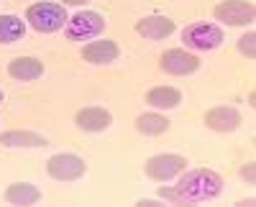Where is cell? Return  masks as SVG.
Masks as SVG:
<instances>
[{"label": "cell", "mask_w": 256, "mask_h": 207, "mask_svg": "<svg viewBox=\"0 0 256 207\" xmlns=\"http://www.w3.org/2000/svg\"><path fill=\"white\" fill-rule=\"evenodd\" d=\"M220 192H223L220 174L210 169H195V172H182L174 187H162L159 197L174 205H198V202L218 197Z\"/></svg>", "instance_id": "1"}, {"label": "cell", "mask_w": 256, "mask_h": 207, "mask_svg": "<svg viewBox=\"0 0 256 207\" xmlns=\"http://www.w3.org/2000/svg\"><path fill=\"white\" fill-rule=\"evenodd\" d=\"M67 10H64L62 3H36V5H28L26 10V20L28 26L38 33H54L59 31L64 23H67Z\"/></svg>", "instance_id": "2"}, {"label": "cell", "mask_w": 256, "mask_h": 207, "mask_svg": "<svg viewBox=\"0 0 256 207\" xmlns=\"http://www.w3.org/2000/svg\"><path fill=\"white\" fill-rule=\"evenodd\" d=\"M105 28V18L95 10H80L74 15L67 18L64 23V36L70 41H88V38H95L100 36Z\"/></svg>", "instance_id": "3"}, {"label": "cell", "mask_w": 256, "mask_h": 207, "mask_svg": "<svg viewBox=\"0 0 256 207\" xmlns=\"http://www.w3.org/2000/svg\"><path fill=\"white\" fill-rule=\"evenodd\" d=\"M182 41L187 49L212 51L223 44V28L216 23H192L182 31Z\"/></svg>", "instance_id": "4"}, {"label": "cell", "mask_w": 256, "mask_h": 207, "mask_svg": "<svg viewBox=\"0 0 256 207\" xmlns=\"http://www.w3.org/2000/svg\"><path fill=\"white\" fill-rule=\"evenodd\" d=\"M187 169V159L180 154H156L146 161V177L156 182H169Z\"/></svg>", "instance_id": "5"}, {"label": "cell", "mask_w": 256, "mask_h": 207, "mask_svg": "<svg viewBox=\"0 0 256 207\" xmlns=\"http://www.w3.org/2000/svg\"><path fill=\"white\" fill-rule=\"evenodd\" d=\"M84 172H88L84 161L74 154H54L46 161V174L56 182H77Z\"/></svg>", "instance_id": "6"}, {"label": "cell", "mask_w": 256, "mask_h": 207, "mask_svg": "<svg viewBox=\"0 0 256 207\" xmlns=\"http://www.w3.org/2000/svg\"><path fill=\"white\" fill-rule=\"evenodd\" d=\"M212 15H216V20H223L228 26H248L254 23L256 8L248 0H223L220 5H216Z\"/></svg>", "instance_id": "7"}, {"label": "cell", "mask_w": 256, "mask_h": 207, "mask_svg": "<svg viewBox=\"0 0 256 207\" xmlns=\"http://www.w3.org/2000/svg\"><path fill=\"white\" fill-rule=\"evenodd\" d=\"M159 69L172 77H184V74H192L200 69V59L184 49H166L159 56Z\"/></svg>", "instance_id": "8"}, {"label": "cell", "mask_w": 256, "mask_h": 207, "mask_svg": "<svg viewBox=\"0 0 256 207\" xmlns=\"http://www.w3.org/2000/svg\"><path fill=\"white\" fill-rule=\"evenodd\" d=\"M205 126L218 133H230L241 126V113L233 105H218L205 113Z\"/></svg>", "instance_id": "9"}, {"label": "cell", "mask_w": 256, "mask_h": 207, "mask_svg": "<svg viewBox=\"0 0 256 207\" xmlns=\"http://www.w3.org/2000/svg\"><path fill=\"white\" fill-rule=\"evenodd\" d=\"M136 33L148 38V41H162L166 36L174 33V20L166 15H146L141 20H136Z\"/></svg>", "instance_id": "10"}, {"label": "cell", "mask_w": 256, "mask_h": 207, "mask_svg": "<svg viewBox=\"0 0 256 207\" xmlns=\"http://www.w3.org/2000/svg\"><path fill=\"white\" fill-rule=\"evenodd\" d=\"M120 56V49L116 41L110 38H100V41H90L88 46H82V59L90 64H110Z\"/></svg>", "instance_id": "11"}, {"label": "cell", "mask_w": 256, "mask_h": 207, "mask_svg": "<svg viewBox=\"0 0 256 207\" xmlns=\"http://www.w3.org/2000/svg\"><path fill=\"white\" fill-rule=\"evenodd\" d=\"M74 123H77V128L88 131V133H100L105 128H110L113 115L105 110V108H82L74 115Z\"/></svg>", "instance_id": "12"}, {"label": "cell", "mask_w": 256, "mask_h": 207, "mask_svg": "<svg viewBox=\"0 0 256 207\" xmlns=\"http://www.w3.org/2000/svg\"><path fill=\"white\" fill-rule=\"evenodd\" d=\"M8 74L18 82H34L44 74V64L36 56H16L8 64Z\"/></svg>", "instance_id": "13"}, {"label": "cell", "mask_w": 256, "mask_h": 207, "mask_svg": "<svg viewBox=\"0 0 256 207\" xmlns=\"http://www.w3.org/2000/svg\"><path fill=\"white\" fill-rule=\"evenodd\" d=\"M0 146L8 149H41L46 146V138L34 131H6L0 133Z\"/></svg>", "instance_id": "14"}, {"label": "cell", "mask_w": 256, "mask_h": 207, "mask_svg": "<svg viewBox=\"0 0 256 207\" xmlns=\"http://www.w3.org/2000/svg\"><path fill=\"white\" fill-rule=\"evenodd\" d=\"M146 102L152 108H156V110H172V108H177L182 102V92L177 87L162 85V87H154V90L146 92Z\"/></svg>", "instance_id": "15"}, {"label": "cell", "mask_w": 256, "mask_h": 207, "mask_svg": "<svg viewBox=\"0 0 256 207\" xmlns=\"http://www.w3.org/2000/svg\"><path fill=\"white\" fill-rule=\"evenodd\" d=\"M41 200V192L28 182H16L6 190V202L10 205H36Z\"/></svg>", "instance_id": "16"}, {"label": "cell", "mask_w": 256, "mask_h": 207, "mask_svg": "<svg viewBox=\"0 0 256 207\" xmlns=\"http://www.w3.org/2000/svg\"><path fill=\"white\" fill-rule=\"evenodd\" d=\"M26 36V20L18 15H0V44H16Z\"/></svg>", "instance_id": "17"}, {"label": "cell", "mask_w": 256, "mask_h": 207, "mask_svg": "<svg viewBox=\"0 0 256 207\" xmlns=\"http://www.w3.org/2000/svg\"><path fill=\"white\" fill-rule=\"evenodd\" d=\"M136 131L144 136H162L169 131V120L159 113H141L136 118Z\"/></svg>", "instance_id": "18"}, {"label": "cell", "mask_w": 256, "mask_h": 207, "mask_svg": "<svg viewBox=\"0 0 256 207\" xmlns=\"http://www.w3.org/2000/svg\"><path fill=\"white\" fill-rule=\"evenodd\" d=\"M238 51H241L246 59H254V56H256V33H254V31H248L246 36L238 38Z\"/></svg>", "instance_id": "19"}, {"label": "cell", "mask_w": 256, "mask_h": 207, "mask_svg": "<svg viewBox=\"0 0 256 207\" xmlns=\"http://www.w3.org/2000/svg\"><path fill=\"white\" fill-rule=\"evenodd\" d=\"M254 174H256V167H254V161H248L246 167L241 169V177H244L248 184H254Z\"/></svg>", "instance_id": "20"}, {"label": "cell", "mask_w": 256, "mask_h": 207, "mask_svg": "<svg viewBox=\"0 0 256 207\" xmlns=\"http://www.w3.org/2000/svg\"><path fill=\"white\" fill-rule=\"evenodd\" d=\"M90 3V0H62V5H84Z\"/></svg>", "instance_id": "21"}, {"label": "cell", "mask_w": 256, "mask_h": 207, "mask_svg": "<svg viewBox=\"0 0 256 207\" xmlns=\"http://www.w3.org/2000/svg\"><path fill=\"white\" fill-rule=\"evenodd\" d=\"M138 205H141V207H154V205H159V202H156V200H138Z\"/></svg>", "instance_id": "22"}, {"label": "cell", "mask_w": 256, "mask_h": 207, "mask_svg": "<svg viewBox=\"0 0 256 207\" xmlns=\"http://www.w3.org/2000/svg\"><path fill=\"white\" fill-rule=\"evenodd\" d=\"M6 100V95H3V90H0V102H3Z\"/></svg>", "instance_id": "23"}]
</instances>
